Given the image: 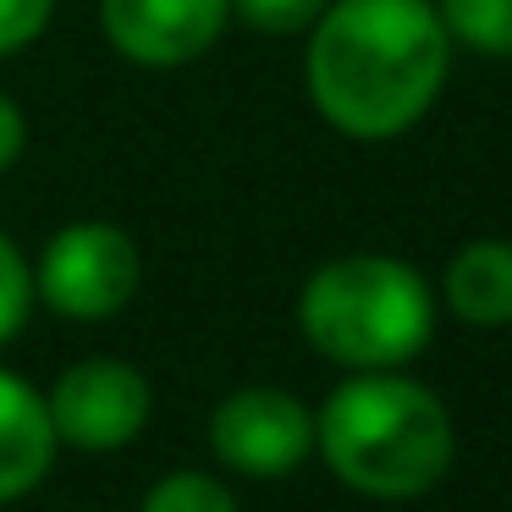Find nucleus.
<instances>
[{"label":"nucleus","instance_id":"obj_13","mask_svg":"<svg viewBox=\"0 0 512 512\" xmlns=\"http://www.w3.org/2000/svg\"><path fill=\"white\" fill-rule=\"evenodd\" d=\"M331 0H232V17H243L259 34H309Z\"/></svg>","mask_w":512,"mask_h":512},{"label":"nucleus","instance_id":"obj_12","mask_svg":"<svg viewBox=\"0 0 512 512\" xmlns=\"http://www.w3.org/2000/svg\"><path fill=\"white\" fill-rule=\"evenodd\" d=\"M34 303H39L34 298V265L23 259V248H17L12 237L0 232V347L28 325Z\"/></svg>","mask_w":512,"mask_h":512},{"label":"nucleus","instance_id":"obj_2","mask_svg":"<svg viewBox=\"0 0 512 512\" xmlns=\"http://www.w3.org/2000/svg\"><path fill=\"white\" fill-rule=\"evenodd\" d=\"M314 452L369 501H419L452 474L457 430L446 402L402 369H358L314 413Z\"/></svg>","mask_w":512,"mask_h":512},{"label":"nucleus","instance_id":"obj_1","mask_svg":"<svg viewBox=\"0 0 512 512\" xmlns=\"http://www.w3.org/2000/svg\"><path fill=\"white\" fill-rule=\"evenodd\" d=\"M452 67L435 0H331L309 28L303 83L342 138L386 144L424 122Z\"/></svg>","mask_w":512,"mask_h":512},{"label":"nucleus","instance_id":"obj_8","mask_svg":"<svg viewBox=\"0 0 512 512\" xmlns=\"http://www.w3.org/2000/svg\"><path fill=\"white\" fill-rule=\"evenodd\" d=\"M56 424L50 408L23 375L0 369V507L23 501L45 485V474L56 468Z\"/></svg>","mask_w":512,"mask_h":512},{"label":"nucleus","instance_id":"obj_11","mask_svg":"<svg viewBox=\"0 0 512 512\" xmlns=\"http://www.w3.org/2000/svg\"><path fill=\"white\" fill-rule=\"evenodd\" d=\"M138 512H243L237 496L204 468H177V474H160L149 485V496L138 501Z\"/></svg>","mask_w":512,"mask_h":512},{"label":"nucleus","instance_id":"obj_7","mask_svg":"<svg viewBox=\"0 0 512 512\" xmlns=\"http://www.w3.org/2000/svg\"><path fill=\"white\" fill-rule=\"evenodd\" d=\"M232 0H100V28L138 67H188L221 39Z\"/></svg>","mask_w":512,"mask_h":512},{"label":"nucleus","instance_id":"obj_10","mask_svg":"<svg viewBox=\"0 0 512 512\" xmlns=\"http://www.w3.org/2000/svg\"><path fill=\"white\" fill-rule=\"evenodd\" d=\"M452 45L490 61H512V0H435Z\"/></svg>","mask_w":512,"mask_h":512},{"label":"nucleus","instance_id":"obj_15","mask_svg":"<svg viewBox=\"0 0 512 512\" xmlns=\"http://www.w3.org/2000/svg\"><path fill=\"white\" fill-rule=\"evenodd\" d=\"M28 149V116L12 94H0V171H12Z\"/></svg>","mask_w":512,"mask_h":512},{"label":"nucleus","instance_id":"obj_9","mask_svg":"<svg viewBox=\"0 0 512 512\" xmlns=\"http://www.w3.org/2000/svg\"><path fill=\"white\" fill-rule=\"evenodd\" d=\"M441 298L463 325H479V331L512 325V243L501 237L463 243L441 276Z\"/></svg>","mask_w":512,"mask_h":512},{"label":"nucleus","instance_id":"obj_6","mask_svg":"<svg viewBox=\"0 0 512 512\" xmlns=\"http://www.w3.org/2000/svg\"><path fill=\"white\" fill-rule=\"evenodd\" d=\"M210 452L243 479H287L314 452V413L287 386H237L210 413Z\"/></svg>","mask_w":512,"mask_h":512},{"label":"nucleus","instance_id":"obj_3","mask_svg":"<svg viewBox=\"0 0 512 512\" xmlns=\"http://www.w3.org/2000/svg\"><path fill=\"white\" fill-rule=\"evenodd\" d=\"M298 331L347 375L408 369L435 336V287L397 254L325 259L298 292Z\"/></svg>","mask_w":512,"mask_h":512},{"label":"nucleus","instance_id":"obj_14","mask_svg":"<svg viewBox=\"0 0 512 512\" xmlns=\"http://www.w3.org/2000/svg\"><path fill=\"white\" fill-rule=\"evenodd\" d=\"M56 17V0H0V56L28 50Z\"/></svg>","mask_w":512,"mask_h":512},{"label":"nucleus","instance_id":"obj_5","mask_svg":"<svg viewBox=\"0 0 512 512\" xmlns=\"http://www.w3.org/2000/svg\"><path fill=\"white\" fill-rule=\"evenodd\" d=\"M56 441L72 452H122L149 424V375L122 358H78L45 397Z\"/></svg>","mask_w":512,"mask_h":512},{"label":"nucleus","instance_id":"obj_4","mask_svg":"<svg viewBox=\"0 0 512 512\" xmlns=\"http://www.w3.org/2000/svg\"><path fill=\"white\" fill-rule=\"evenodd\" d=\"M144 281L138 243L111 221H72L34 259V298L61 320H111L133 303Z\"/></svg>","mask_w":512,"mask_h":512}]
</instances>
